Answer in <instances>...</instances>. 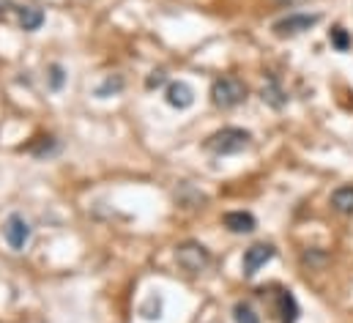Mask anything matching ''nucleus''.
<instances>
[{"instance_id": "ddd939ff", "label": "nucleus", "mask_w": 353, "mask_h": 323, "mask_svg": "<svg viewBox=\"0 0 353 323\" xmlns=\"http://www.w3.org/2000/svg\"><path fill=\"white\" fill-rule=\"evenodd\" d=\"M329 41H332V47L337 50V52H348L351 50V33L343 28V25H334L332 30H329Z\"/></svg>"}, {"instance_id": "423d86ee", "label": "nucleus", "mask_w": 353, "mask_h": 323, "mask_svg": "<svg viewBox=\"0 0 353 323\" xmlns=\"http://www.w3.org/2000/svg\"><path fill=\"white\" fill-rule=\"evenodd\" d=\"M3 236H6V242H8L11 249H25L28 242H30V225L25 222V217L11 214L6 219V225H3Z\"/></svg>"}, {"instance_id": "0eeeda50", "label": "nucleus", "mask_w": 353, "mask_h": 323, "mask_svg": "<svg viewBox=\"0 0 353 323\" xmlns=\"http://www.w3.org/2000/svg\"><path fill=\"white\" fill-rule=\"evenodd\" d=\"M165 99H168V104L170 107H176V110H189L192 104H194V90H192V85L183 80H176L168 85V90H165Z\"/></svg>"}, {"instance_id": "6e6552de", "label": "nucleus", "mask_w": 353, "mask_h": 323, "mask_svg": "<svg viewBox=\"0 0 353 323\" xmlns=\"http://www.w3.org/2000/svg\"><path fill=\"white\" fill-rule=\"evenodd\" d=\"M222 225L230 231V233H252L258 228V219L250 214V211H228L222 217Z\"/></svg>"}, {"instance_id": "f257e3e1", "label": "nucleus", "mask_w": 353, "mask_h": 323, "mask_svg": "<svg viewBox=\"0 0 353 323\" xmlns=\"http://www.w3.org/2000/svg\"><path fill=\"white\" fill-rule=\"evenodd\" d=\"M252 135L241 126H225L219 132H214L208 140H205V151L214 154V157H233V154H241L247 146H250Z\"/></svg>"}, {"instance_id": "2eb2a0df", "label": "nucleus", "mask_w": 353, "mask_h": 323, "mask_svg": "<svg viewBox=\"0 0 353 323\" xmlns=\"http://www.w3.org/2000/svg\"><path fill=\"white\" fill-rule=\"evenodd\" d=\"M233 318L236 323H261V315L252 310V304H247V302H239L236 307H233Z\"/></svg>"}, {"instance_id": "412c9836", "label": "nucleus", "mask_w": 353, "mask_h": 323, "mask_svg": "<svg viewBox=\"0 0 353 323\" xmlns=\"http://www.w3.org/2000/svg\"><path fill=\"white\" fill-rule=\"evenodd\" d=\"M276 3H293V0H276Z\"/></svg>"}, {"instance_id": "f3484780", "label": "nucleus", "mask_w": 353, "mask_h": 323, "mask_svg": "<svg viewBox=\"0 0 353 323\" xmlns=\"http://www.w3.org/2000/svg\"><path fill=\"white\" fill-rule=\"evenodd\" d=\"M301 263L310 266V268H323V266L329 263V255H326L323 249H307V252L301 255Z\"/></svg>"}, {"instance_id": "20e7f679", "label": "nucleus", "mask_w": 353, "mask_h": 323, "mask_svg": "<svg viewBox=\"0 0 353 323\" xmlns=\"http://www.w3.org/2000/svg\"><path fill=\"white\" fill-rule=\"evenodd\" d=\"M321 22V14H288L282 19H276L271 25V30L279 36V39H290V36H301L307 33L310 28H315Z\"/></svg>"}, {"instance_id": "9b49d317", "label": "nucleus", "mask_w": 353, "mask_h": 323, "mask_svg": "<svg viewBox=\"0 0 353 323\" xmlns=\"http://www.w3.org/2000/svg\"><path fill=\"white\" fill-rule=\"evenodd\" d=\"M299 302L290 291H282L279 293V315H282V323H296L299 321Z\"/></svg>"}, {"instance_id": "9d476101", "label": "nucleus", "mask_w": 353, "mask_h": 323, "mask_svg": "<svg viewBox=\"0 0 353 323\" xmlns=\"http://www.w3.org/2000/svg\"><path fill=\"white\" fill-rule=\"evenodd\" d=\"M261 96H263L265 104H268V107H274V110H282V107L288 104V96H285V90L279 88L276 77H268V82H265L263 90H261Z\"/></svg>"}, {"instance_id": "4468645a", "label": "nucleus", "mask_w": 353, "mask_h": 323, "mask_svg": "<svg viewBox=\"0 0 353 323\" xmlns=\"http://www.w3.org/2000/svg\"><path fill=\"white\" fill-rule=\"evenodd\" d=\"M121 90H123V77H121V75H110L107 80L96 88V96H99V99H107V96H115V93H121Z\"/></svg>"}, {"instance_id": "f03ea898", "label": "nucleus", "mask_w": 353, "mask_h": 323, "mask_svg": "<svg viewBox=\"0 0 353 323\" xmlns=\"http://www.w3.org/2000/svg\"><path fill=\"white\" fill-rule=\"evenodd\" d=\"M247 93H250L247 82L241 77H236V75H225V77L214 80V85H211V101L219 110H233V107L244 104Z\"/></svg>"}, {"instance_id": "7ed1b4c3", "label": "nucleus", "mask_w": 353, "mask_h": 323, "mask_svg": "<svg viewBox=\"0 0 353 323\" xmlns=\"http://www.w3.org/2000/svg\"><path fill=\"white\" fill-rule=\"evenodd\" d=\"M176 263L186 274H203L211 266V252L200 242H183L176 246Z\"/></svg>"}, {"instance_id": "aec40b11", "label": "nucleus", "mask_w": 353, "mask_h": 323, "mask_svg": "<svg viewBox=\"0 0 353 323\" xmlns=\"http://www.w3.org/2000/svg\"><path fill=\"white\" fill-rule=\"evenodd\" d=\"M8 8H14V3L11 0H0V14H6Z\"/></svg>"}, {"instance_id": "1a4fd4ad", "label": "nucleus", "mask_w": 353, "mask_h": 323, "mask_svg": "<svg viewBox=\"0 0 353 323\" xmlns=\"http://www.w3.org/2000/svg\"><path fill=\"white\" fill-rule=\"evenodd\" d=\"M17 22L22 30H39L44 25V11L36 6H19L17 8Z\"/></svg>"}, {"instance_id": "6ab92c4d", "label": "nucleus", "mask_w": 353, "mask_h": 323, "mask_svg": "<svg viewBox=\"0 0 353 323\" xmlns=\"http://www.w3.org/2000/svg\"><path fill=\"white\" fill-rule=\"evenodd\" d=\"M165 82H168V75H165L162 69H157V72H151V75H148V80H145V88H148V90H157V88H162Z\"/></svg>"}, {"instance_id": "dca6fc26", "label": "nucleus", "mask_w": 353, "mask_h": 323, "mask_svg": "<svg viewBox=\"0 0 353 323\" xmlns=\"http://www.w3.org/2000/svg\"><path fill=\"white\" fill-rule=\"evenodd\" d=\"M140 315H143L145 321H157V318H162V299H159V296H148L145 304L140 307Z\"/></svg>"}, {"instance_id": "39448f33", "label": "nucleus", "mask_w": 353, "mask_h": 323, "mask_svg": "<svg viewBox=\"0 0 353 323\" xmlns=\"http://www.w3.org/2000/svg\"><path fill=\"white\" fill-rule=\"evenodd\" d=\"M276 255V249H274V244H265V242H261V244H252L247 252H244V274L247 277H255L261 268H263L265 263L271 260Z\"/></svg>"}, {"instance_id": "f8f14e48", "label": "nucleus", "mask_w": 353, "mask_h": 323, "mask_svg": "<svg viewBox=\"0 0 353 323\" xmlns=\"http://www.w3.org/2000/svg\"><path fill=\"white\" fill-rule=\"evenodd\" d=\"M332 208H334L337 214L351 217L353 214V186H340V189H334V195H332Z\"/></svg>"}, {"instance_id": "a211bd4d", "label": "nucleus", "mask_w": 353, "mask_h": 323, "mask_svg": "<svg viewBox=\"0 0 353 323\" xmlns=\"http://www.w3.org/2000/svg\"><path fill=\"white\" fill-rule=\"evenodd\" d=\"M63 82H66V72H63V66H61V63H52V66H50V75H47V85H50L52 90H61V88H63Z\"/></svg>"}]
</instances>
